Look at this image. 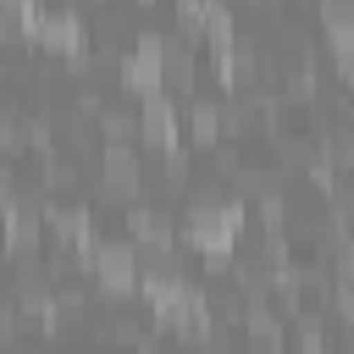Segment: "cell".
<instances>
[{
	"mask_svg": "<svg viewBox=\"0 0 354 354\" xmlns=\"http://www.w3.org/2000/svg\"><path fill=\"white\" fill-rule=\"evenodd\" d=\"M243 232V205L238 199H216V205H188V238L205 243L216 260L221 249H232V238Z\"/></svg>",
	"mask_w": 354,
	"mask_h": 354,
	"instance_id": "obj_1",
	"label": "cell"
},
{
	"mask_svg": "<svg viewBox=\"0 0 354 354\" xmlns=\"http://www.w3.org/2000/svg\"><path fill=\"white\" fill-rule=\"evenodd\" d=\"M88 266H94V277H100L105 293H127L133 282H144V260H138L133 243H100Z\"/></svg>",
	"mask_w": 354,
	"mask_h": 354,
	"instance_id": "obj_2",
	"label": "cell"
},
{
	"mask_svg": "<svg viewBox=\"0 0 354 354\" xmlns=\"http://www.w3.org/2000/svg\"><path fill=\"white\" fill-rule=\"evenodd\" d=\"M144 183V160L133 144H105L100 149V188L105 194H133Z\"/></svg>",
	"mask_w": 354,
	"mask_h": 354,
	"instance_id": "obj_3",
	"label": "cell"
},
{
	"mask_svg": "<svg viewBox=\"0 0 354 354\" xmlns=\"http://www.w3.org/2000/svg\"><path fill=\"white\" fill-rule=\"evenodd\" d=\"M33 39L39 44H50V50H77V39H83V17L77 11H33Z\"/></svg>",
	"mask_w": 354,
	"mask_h": 354,
	"instance_id": "obj_4",
	"label": "cell"
},
{
	"mask_svg": "<svg viewBox=\"0 0 354 354\" xmlns=\"http://www.w3.org/2000/svg\"><path fill=\"white\" fill-rule=\"evenodd\" d=\"M100 133H105V144H133L138 133H144V122H138V111L133 105H122V100H111V105H100Z\"/></svg>",
	"mask_w": 354,
	"mask_h": 354,
	"instance_id": "obj_5",
	"label": "cell"
},
{
	"mask_svg": "<svg viewBox=\"0 0 354 354\" xmlns=\"http://www.w3.org/2000/svg\"><path fill=\"white\" fill-rule=\"evenodd\" d=\"M188 127H194V138H216L227 122H221V100H210V94H199V100H188Z\"/></svg>",
	"mask_w": 354,
	"mask_h": 354,
	"instance_id": "obj_6",
	"label": "cell"
},
{
	"mask_svg": "<svg viewBox=\"0 0 354 354\" xmlns=\"http://www.w3.org/2000/svg\"><path fill=\"white\" fill-rule=\"evenodd\" d=\"M321 22H326V33H332V44H337V39L354 33V6H348V0H326V6H321Z\"/></svg>",
	"mask_w": 354,
	"mask_h": 354,
	"instance_id": "obj_7",
	"label": "cell"
},
{
	"mask_svg": "<svg viewBox=\"0 0 354 354\" xmlns=\"http://www.w3.org/2000/svg\"><path fill=\"white\" fill-rule=\"evenodd\" d=\"M249 332H254V337L266 343V354L277 348V337H282V326H277V315H271V304H260V299L249 304Z\"/></svg>",
	"mask_w": 354,
	"mask_h": 354,
	"instance_id": "obj_8",
	"label": "cell"
},
{
	"mask_svg": "<svg viewBox=\"0 0 354 354\" xmlns=\"http://www.w3.org/2000/svg\"><path fill=\"white\" fill-rule=\"evenodd\" d=\"M332 299H337V310H343V321L354 326V277H337V293H332Z\"/></svg>",
	"mask_w": 354,
	"mask_h": 354,
	"instance_id": "obj_9",
	"label": "cell"
}]
</instances>
